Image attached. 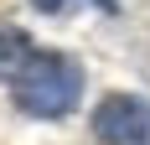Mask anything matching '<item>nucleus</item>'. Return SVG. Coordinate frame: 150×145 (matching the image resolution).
I'll list each match as a JSON object with an SVG mask.
<instances>
[{
  "label": "nucleus",
  "instance_id": "4",
  "mask_svg": "<svg viewBox=\"0 0 150 145\" xmlns=\"http://www.w3.org/2000/svg\"><path fill=\"white\" fill-rule=\"evenodd\" d=\"M31 5H36V11H47V16H57L62 5H67V0H31Z\"/></svg>",
  "mask_w": 150,
  "mask_h": 145
},
{
  "label": "nucleus",
  "instance_id": "3",
  "mask_svg": "<svg viewBox=\"0 0 150 145\" xmlns=\"http://www.w3.org/2000/svg\"><path fill=\"white\" fill-rule=\"evenodd\" d=\"M26 62H31V42H26L16 26H0V83H5V78H16Z\"/></svg>",
  "mask_w": 150,
  "mask_h": 145
},
{
  "label": "nucleus",
  "instance_id": "1",
  "mask_svg": "<svg viewBox=\"0 0 150 145\" xmlns=\"http://www.w3.org/2000/svg\"><path fill=\"white\" fill-rule=\"evenodd\" d=\"M83 93V72L62 52H31V62L16 72V104L36 119H62Z\"/></svg>",
  "mask_w": 150,
  "mask_h": 145
},
{
  "label": "nucleus",
  "instance_id": "2",
  "mask_svg": "<svg viewBox=\"0 0 150 145\" xmlns=\"http://www.w3.org/2000/svg\"><path fill=\"white\" fill-rule=\"evenodd\" d=\"M93 135L104 145H150V104L114 93L93 109Z\"/></svg>",
  "mask_w": 150,
  "mask_h": 145
}]
</instances>
